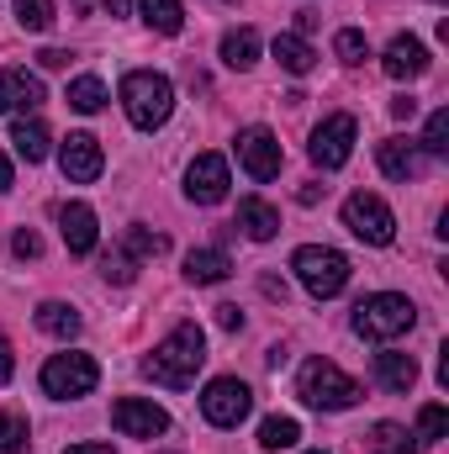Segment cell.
Listing matches in <instances>:
<instances>
[{
  "instance_id": "1",
  "label": "cell",
  "mask_w": 449,
  "mask_h": 454,
  "mask_svg": "<svg viewBox=\"0 0 449 454\" xmlns=\"http://www.w3.org/2000/svg\"><path fill=\"white\" fill-rule=\"evenodd\" d=\"M207 364V333L196 323H180L169 339L159 343L148 359H143V375L154 386H169V391H185L196 380V370Z\"/></svg>"
},
{
  "instance_id": "2",
  "label": "cell",
  "mask_w": 449,
  "mask_h": 454,
  "mask_svg": "<svg viewBox=\"0 0 449 454\" xmlns=\"http://www.w3.org/2000/svg\"><path fill=\"white\" fill-rule=\"evenodd\" d=\"M122 106H127V121L132 127L154 132V127H164L169 112H175V85L164 74H154V69H132L122 80Z\"/></svg>"
},
{
  "instance_id": "3",
  "label": "cell",
  "mask_w": 449,
  "mask_h": 454,
  "mask_svg": "<svg viewBox=\"0 0 449 454\" xmlns=\"http://www.w3.org/2000/svg\"><path fill=\"white\" fill-rule=\"evenodd\" d=\"M296 391H302V402H307V407H318V412H343V407H354V402L365 396V391H359V380H354V375H343L334 359H307V364H302Z\"/></svg>"
},
{
  "instance_id": "4",
  "label": "cell",
  "mask_w": 449,
  "mask_h": 454,
  "mask_svg": "<svg viewBox=\"0 0 449 454\" xmlns=\"http://www.w3.org/2000/svg\"><path fill=\"white\" fill-rule=\"evenodd\" d=\"M413 323H418V307H413L407 296H397V291L365 296V301L354 307V333H359V339H375V343L413 333Z\"/></svg>"
},
{
  "instance_id": "5",
  "label": "cell",
  "mask_w": 449,
  "mask_h": 454,
  "mask_svg": "<svg viewBox=\"0 0 449 454\" xmlns=\"http://www.w3.org/2000/svg\"><path fill=\"white\" fill-rule=\"evenodd\" d=\"M291 270H296V280H302L318 301H328V296H338V291L349 286V259H343L338 248H323V243L296 248V254H291Z\"/></svg>"
},
{
  "instance_id": "6",
  "label": "cell",
  "mask_w": 449,
  "mask_h": 454,
  "mask_svg": "<svg viewBox=\"0 0 449 454\" xmlns=\"http://www.w3.org/2000/svg\"><path fill=\"white\" fill-rule=\"evenodd\" d=\"M96 380H101V364H96L91 354H53V359L43 364V391L59 396V402H69V396H91Z\"/></svg>"
},
{
  "instance_id": "7",
  "label": "cell",
  "mask_w": 449,
  "mask_h": 454,
  "mask_svg": "<svg viewBox=\"0 0 449 454\" xmlns=\"http://www.w3.org/2000/svg\"><path fill=\"white\" fill-rule=\"evenodd\" d=\"M343 227H349L359 243H370V248H386V243L397 238L391 207H386L381 196H365V191H354V196L343 201Z\"/></svg>"
},
{
  "instance_id": "8",
  "label": "cell",
  "mask_w": 449,
  "mask_h": 454,
  "mask_svg": "<svg viewBox=\"0 0 449 454\" xmlns=\"http://www.w3.org/2000/svg\"><path fill=\"white\" fill-rule=\"evenodd\" d=\"M248 407H254V396H248V386L232 380V375H217V380L201 391V418H207L212 428H238V423L248 418Z\"/></svg>"
},
{
  "instance_id": "9",
  "label": "cell",
  "mask_w": 449,
  "mask_h": 454,
  "mask_svg": "<svg viewBox=\"0 0 449 454\" xmlns=\"http://www.w3.org/2000/svg\"><path fill=\"white\" fill-rule=\"evenodd\" d=\"M354 132H359V121L349 112H338V116H323V127L312 132V164L318 169H343L349 164V153H354Z\"/></svg>"
},
{
  "instance_id": "10",
  "label": "cell",
  "mask_w": 449,
  "mask_h": 454,
  "mask_svg": "<svg viewBox=\"0 0 449 454\" xmlns=\"http://www.w3.org/2000/svg\"><path fill=\"white\" fill-rule=\"evenodd\" d=\"M238 159H243L248 180H275L280 164H286L280 137H275L270 127H243V132H238Z\"/></svg>"
},
{
  "instance_id": "11",
  "label": "cell",
  "mask_w": 449,
  "mask_h": 454,
  "mask_svg": "<svg viewBox=\"0 0 449 454\" xmlns=\"http://www.w3.org/2000/svg\"><path fill=\"white\" fill-rule=\"evenodd\" d=\"M59 169H64V180L91 185V180H101L106 153H101V143H96L91 132H69V137H64V148H59Z\"/></svg>"
},
{
  "instance_id": "12",
  "label": "cell",
  "mask_w": 449,
  "mask_h": 454,
  "mask_svg": "<svg viewBox=\"0 0 449 454\" xmlns=\"http://www.w3.org/2000/svg\"><path fill=\"white\" fill-rule=\"evenodd\" d=\"M112 423H116V434H127V439H159V434H169V412L154 407V402H138V396L116 402Z\"/></svg>"
},
{
  "instance_id": "13",
  "label": "cell",
  "mask_w": 449,
  "mask_h": 454,
  "mask_svg": "<svg viewBox=\"0 0 449 454\" xmlns=\"http://www.w3.org/2000/svg\"><path fill=\"white\" fill-rule=\"evenodd\" d=\"M185 196L201 201V207H217L227 196V159L223 153H196L191 175H185Z\"/></svg>"
},
{
  "instance_id": "14",
  "label": "cell",
  "mask_w": 449,
  "mask_h": 454,
  "mask_svg": "<svg viewBox=\"0 0 449 454\" xmlns=\"http://www.w3.org/2000/svg\"><path fill=\"white\" fill-rule=\"evenodd\" d=\"M43 101H48V90H43L37 74H27V69L0 74V112H37Z\"/></svg>"
},
{
  "instance_id": "15",
  "label": "cell",
  "mask_w": 449,
  "mask_h": 454,
  "mask_svg": "<svg viewBox=\"0 0 449 454\" xmlns=\"http://www.w3.org/2000/svg\"><path fill=\"white\" fill-rule=\"evenodd\" d=\"M59 232H64V248L69 254H91L101 227H96V212L85 201H69V207H59Z\"/></svg>"
},
{
  "instance_id": "16",
  "label": "cell",
  "mask_w": 449,
  "mask_h": 454,
  "mask_svg": "<svg viewBox=\"0 0 449 454\" xmlns=\"http://www.w3.org/2000/svg\"><path fill=\"white\" fill-rule=\"evenodd\" d=\"M381 69H386L391 80H418V74H429V48H423L418 37H391Z\"/></svg>"
},
{
  "instance_id": "17",
  "label": "cell",
  "mask_w": 449,
  "mask_h": 454,
  "mask_svg": "<svg viewBox=\"0 0 449 454\" xmlns=\"http://www.w3.org/2000/svg\"><path fill=\"white\" fill-rule=\"evenodd\" d=\"M375 380H381L386 391H413V386H418V359L386 348V354H375Z\"/></svg>"
},
{
  "instance_id": "18",
  "label": "cell",
  "mask_w": 449,
  "mask_h": 454,
  "mask_svg": "<svg viewBox=\"0 0 449 454\" xmlns=\"http://www.w3.org/2000/svg\"><path fill=\"white\" fill-rule=\"evenodd\" d=\"M238 227H243L254 243H270V238L280 232V212H275L270 201H254V196H248V201H238Z\"/></svg>"
},
{
  "instance_id": "19",
  "label": "cell",
  "mask_w": 449,
  "mask_h": 454,
  "mask_svg": "<svg viewBox=\"0 0 449 454\" xmlns=\"http://www.w3.org/2000/svg\"><path fill=\"white\" fill-rule=\"evenodd\" d=\"M227 270H232V259H227L223 248H196L185 259V280L191 286H217V280H227Z\"/></svg>"
},
{
  "instance_id": "20",
  "label": "cell",
  "mask_w": 449,
  "mask_h": 454,
  "mask_svg": "<svg viewBox=\"0 0 449 454\" xmlns=\"http://www.w3.org/2000/svg\"><path fill=\"white\" fill-rule=\"evenodd\" d=\"M381 169L407 185V180L418 175V148H413L407 137H386V143H381Z\"/></svg>"
},
{
  "instance_id": "21",
  "label": "cell",
  "mask_w": 449,
  "mask_h": 454,
  "mask_svg": "<svg viewBox=\"0 0 449 454\" xmlns=\"http://www.w3.org/2000/svg\"><path fill=\"white\" fill-rule=\"evenodd\" d=\"M37 328H43L48 339H75V333H80V312L64 307V301H43V307H37Z\"/></svg>"
},
{
  "instance_id": "22",
  "label": "cell",
  "mask_w": 449,
  "mask_h": 454,
  "mask_svg": "<svg viewBox=\"0 0 449 454\" xmlns=\"http://www.w3.org/2000/svg\"><path fill=\"white\" fill-rule=\"evenodd\" d=\"M254 59H259V32L238 27V32L223 37V64L227 69H254Z\"/></svg>"
},
{
  "instance_id": "23",
  "label": "cell",
  "mask_w": 449,
  "mask_h": 454,
  "mask_svg": "<svg viewBox=\"0 0 449 454\" xmlns=\"http://www.w3.org/2000/svg\"><path fill=\"white\" fill-rule=\"evenodd\" d=\"M275 59H280V69H286V74H312V64H318V53H312L302 37H291V32H280V37H275Z\"/></svg>"
},
{
  "instance_id": "24",
  "label": "cell",
  "mask_w": 449,
  "mask_h": 454,
  "mask_svg": "<svg viewBox=\"0 0 449 454\" xmlns=\"http://www.w3.org/2000/svg\"><path fill=\"white\" fill-rule=\"evenodd\" d=\"M11 143H16V153H21L27 164H43V159H48V127H43V121H16V127H11Z\"/></svg>"
},
{
  "instance_id": "25",
  "label": "cell",
  "mask_w": 449,
  "mask_h": 454,
  "mask_svg": "<svg viewBox=\"0 0 449 454\" xmlns=\"http://www.w3.org/2000/svg\"><path fill=\"white\" fill-rule=\"evenodd\" d=\"M296 439H302V423H296V418H264V423H259V450L280 454V450H291Z\"/></svg>"
},
{
  "instance_id": "26",
  "label": "cell",
  "mask_w": 449,
  "mask_h": 454,
  "mask_svg": "<svg viewBox=\"0 0 449 454\" xmlns=\"http://www.w3.org/2000/svg\"><path fill=\"white\" fill-rule=\"evenodd\" d=\"M143 21H148L154 32L175 37V32L185 27V11H180V0H143Z\"/></svg>"
},
{
  "instance_id": "27",
  "label": "cell",
  "mask_w": 449,
  "mask_h": 454,
  "mask_svg": "<svg viewBox=\"0 0 449 454\" xmlns=\"http://www.w3.org/2000/svg\"><path fill=\"white\" fill-rule=\"evenodd\" d=\"M69 106H75V112H101V106H106V85H101V80H96V74H80V80H75V85H69Z\"/></svg>"
},
{
  "instance_id": "28",
  "label": "cell",
  "mask_w": 449,
  "mask_h": 454,
  "mask_svg": "<svg viewBox=\"0 0 449 454\" xmlns=\"http://www.w3.org/2000/svg\"><path fill=\"white\" fill-rule=\"evenodd\" d=\"M122 248H127L132 259H159L169 243H164V232H148V227H127V232H122Z\"/></svg>"
},
{
  "instance_id": "29",
  "label": "cell",
  "mask_w": 449,
  "mask_h": 454,
  "mask_svg": "<svg viewBox=\"0 0 449 454\" xmlns=\"http://www.w3.org/2000/svg\"><path fill=\"white\" fill-rule=\"evenodd\" d=\"M370 450L375 454H418L407 444V428H397V423H375L370 428Z\"/></svg>"
},
{
  "instance_id": "30",
  "label": "cell",
  "mask_w": 449,
  "mask_h": 454,
  "mask_svg": "<svg viewBox=\"0 0 449 454\" xmlns=\"http://www.w3.org/2000/svg\"><path fill=\"white\" fill-rule=\"evenodd\" d=\"M27 418L21 412H0V454H27Z\"/></svg>"
},
{
  "instance_id": "31",
  "label": "cell",
  "mask_w": 449,
  "mask_h": 454,
  "mask_svg": "<svg viewBox=\"0 0 449 454\" xmlns=\"http://www.w3.org/2000/svg\"><path fill=\"white\" fill-rule=\"evenodd\" d=\"M16 21L27 32H48L53 27V0H16Z\"/></svg>"
},
{
  "instance_id": "32",
  "label": "cell",
  "mask_w": 449,
  "mask_h": 454,
  "mask_svg": "<svg viewBox=\"0 0 449 454\" xmlns=\"http://www.w3.org/2000/svg\"><path fill=\"white\" fill-rule=\"evenodd\" d=\"M423 153H434V159H445L449 153V112L445 106L429 116V127H423Z\"/></svg>"
},
{
  "instance_id": "33",
  "label": "cell",
  "mask_w": 449,
  "mask_h": 454,
  "mask_svg": "<svg viewBox=\"0 0 449 454\" xmlns=\"http://www.w3.org/2000/svg\"><path fill=\"white\" fill-rule=\"evenodd\" d=\"M334 53L343 59V64H365V59H370V43H365V32L343 27V32L334 37Z\"/></svg>"
},
{
  "instance_id": "34",
  "label": "cell",
  "mask_w": 449,
  "mask_h": 454,
  "mask_svg": "<svg viewBox=\"0 0 449 454\" xmlns=\"http://www.w3.org/2000/svg\"><path fill=\"white\" fill-rule=\"evenodd\" d=\"M418 434H423L429 444H439V439H445V434H449V412H445V407H439V402H429V407L418 412Z\"/></svg>"
},
{
  "instance_id": "35",
  "label": "cell",
  "mask_w": 449,
  "mask_h": 454,
  "mask_svg": "<svg viewBox=\"0 0 449 454\" xmlns=\"http://www.w3.org/2000/svg\"><path fill=\"white\" fill-rule=\"evenodd\" d=\"M132 264H138V259H132L127 248H116V254H106V259H101L106 280H116V286H127V280H132Z\"/></svg>"
},
{
  "instance_id": "36",
  "label": "cell",
  "mask_w": 449,
  "mask_h": 454,
  "mask_svg": "<svg viewBox=\"0 0 449 454\" xmlns=\"http://www.w3.org/2000/svg\"><path fill=\"white\" fill-rule=\"evenodd\" d=\"M11 254H16V259H37V254H43V238H37L32 227H21V232L11 238Z\"/></svg>"
},
{
  "instance_id": "37",
  "label": "cell",
  "mask_w": 449,
  "mask_h": 454,
  "mask_svg": "<svg viewBox=\"0 0 449 454\" xmlns=\"http://www.w3.org/2000/svg\"><path fill=\"white\" fill-rule=\"evenodd\" d=\"M37 64H43V69H64V64H69V53H64V48H43V53H37Z\"/></svg>"
},
{
  "instance_id": "38",
  "label": "cell",
  "mask_w": 449,
  "mask_h": 454,
  "mask_svg": "<svg viewBox=\"0 0 449 454\" xmlns=\"http://www.w3.org/2000/svg\"><path fill=\"white\" fill-rule=\"evenodd\" d=\"M11 375H16V359H11V343L0 339V386H5Z\"/></svg>"
},
{
  "instance_id": "39",
  "label": "cell",
  "mask_w": 449,
  "mask_h": 454,
  "mask_svg": "<svg viewBox=\"0 0 449 454\" xmlns=\"http://www.w3.org/2000/svg\"><path fill=\"white\" fill-rule=\"evenodd\" d=\"M217 323H223L227 333H232V328H243V317H238V307H217Z\"/></svg>"
},
{
  "instance_id": "40",
  "label": "cell",
  "mask_w": 449,
  "mask_h": 454,
  "mask_svg": "<svg viewBox=\"0 0 449 454\" xmlns=\"http://www.w3.org/2000/svg\"><path fill=\"white\" fill-rule=\"evenodd\" d=\"M264 296H275V301H286V280H275V275H264Z\"/></svg>"
},
{
  "instance_id": "41",
  "label": "cell",
  "mask_w": 449,
  "mask_h": 454,
  "mask_svg": "<svg viewBox=\"0 0 449 454\" xmlns=\"http://www.w3.org/2000/svg\"><path fill=\"white\" fill-rule=\"evenodd\" d=\"M391 112H397V116H402V121H407V116L418 112V101H413V96H402V101H397V106H391Z\"/></svg>"
},
{
  "instance_id": "42",
  "label": "cell",
  "mask_w": 449,
  "mask_h": 454,
  "mask_svg": "<svg viewBox=\"0 0 449 454\" xmlns=\"http://www.w3.org/2000/svg\"><path fill=\"white\" fill-rule=\"evenodd\" d=\"M64 454H112L106 444H75V450H64Z\"/></svg>"
},
{
  "instance_id": "43",
  "label": "cell",
  "mask_w": 449,
  "mask_h": 454,
  "mask_svg": "<svg viewBox=\"0 0 449 454\" xmlns=\"http://www.w3.org/2000/svg\"><path fill=\"white\" fill-rule=\"evenodd\" d=\"M0 191H11V164H5V153H0Z\"/></svg>"
},
{
  "instance_id": "44",
  "label": "cell",
  "mask_w": 449,
  "mask_h": 454,
  "mask_svg": "<svg viewBox=\"0 0 449 454\" xmlns=\"http://www.w3.org/2000/svg\"><path fill=\"white\" fill-rule=\"evenodd\" d=\"M106 11H112V16H127V0H106Z\"/></svg>"
},
{
  "instance_id": "45",
  "label": "cell",
  "mask_w": 449,
  "mask_h": 454,
  "mask_svg": "<svg viewBox=\"0 0 449 454\" xmlns=\"http://www.w3.org/2000/svg\"><path fill=\"white\" fill-rule=\"evenodd\" d=\"M312 454H328V450H312Z\"/></svg>"
}]
</instances>
